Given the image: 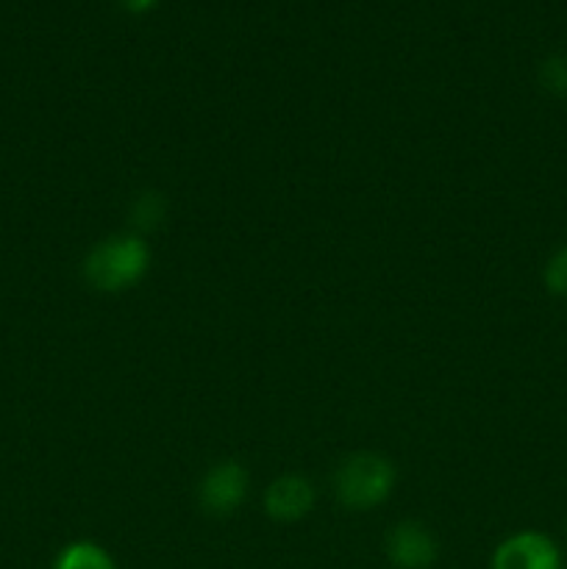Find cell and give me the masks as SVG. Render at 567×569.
I'll return each instance as SVG.
<instances>
[{
	"mask_svg": "<svg viewBox=\"0 0 567 569\" xmlns=\"http://www.w3.org/2000/svg\"><path fill=\"white\" fill-rule=\"evenodd\" d=\"M493 569H561V553L545 533L520 531L495 548Z\"/></svg>",
	"mask_w": 567,
	"mask_h": 569,
	"instance_id": "cell-5",
	"label": "cell"
},
{
	"mask_svg": "<svg viewBox=\"0 0 567 569\" xmlns=\"http://www.w3.org/2000/svg\"><path fill=\"white\" fill-rule=\"evenodd\" d=\"M53 569H115V561L100 545L72 542L61 550Z\"/></svg>",
	"mask_w": 567,
	"mask_h": 569,
	"instance_id": "cell-8",
	"label": "cell"
},
{
	"mask_svg": "<svg viewBox=\"0 0 567 569\" xmlns=\"http://www.w3.org/2000/svg\"><path fill=\"white\" fill-rule=\"evenodd\" d=\"M539 81L548 92L567 94V59L565 56H550L545 64L539 67Z\"/></svg>",
	"mask_w": 567,
	"mask_h": 569,
	"instance_id": "cell-10",
	"label": "cell"
},
{
	"mask_svg": "<svg viewBox=\"0 0 567 569\" xmlns=\"http://www.w3.org/2000/svg\"><path fill=\"white\" fill-rule=\"evenodd\" d=\"M120 3L126 6V9H131V11H145V9H150L156 0H120Z\"/></svg>",
	"mask_w": 567,
	"mask_h": 569,
	"instance_id": "cell-11",
	"label": "cell"
},
{
	"mask_svg": "<svg viewBox=\"0 0 567 569\" xmlns=\"http://www.w3.org/2000/svg\"><path fill=\"white\" fill-rule=\"evenodd\" d=\"M248 498V472L239 461H217L198 487V503L206 515L228 517Z\"/></svg>",
	"mask_w": 567,
	"mask_h": 569,
	"instance_id": "cell-3",
	"label": "cell"
},
{
	"mask_svg": "<svg viewBox=\"0 0 567 569\" xmlns=\"http://www.w3.org/2000/svg\"><path fill=\"white\" fill-rule=\"evenodd\" d=\"M315 506V487L304 476H281L267 487L265 511L276 522H298Z\"/></svg>",
	"mask_w": 567,
	"mask_h": 569,
	"instance_id": "cell-6",
	"label": "cell"
},
{
	"mask_svg": "<svg viewBox=\"0 0 567 569\" xmlns=\"http://www.w3.org/2000/svg\"><path fill=\"white\" fill-rule=\"evenodd\" d=\"M384 550L395 569H431L439 553L431 531L415 520H404L389 528Z\"/></svg>",
	"mask_w": 567,
	"mask_h": 569,
	"instance_id": "cell-4",
	"label": "cell"
},
{
	"mask_svg": "<svg viewBox=\"0 0 567 569\" xmlns=\"http://www.w3.org/2000/svg\"><path fill=\"white\" fill-rule=\"evenodd\" d=\"M543 278H545V287H548L550 295L567 298V244L550 256L548 264H545Z\"/></svg>",
	"mask_w": 567,
	"mask_h": 569,
	"instance_id": "cell-9",
	"label": "cell"
},
{
	"mask_svg": "<svg viewBox=\"0 0 567 569\" xmlns=\"http://www.w3.org/2000/svg\"><path fill=\"white\" fill-rule=\"evenodd\" d=\"M167 217V200L165 194L153 192V189H145L142 194H137L131 203V226L137 237L142 233H153L156 228L165 222Z\"/></svg>",
	"mask_w": 567,
	"mask_h": 569,
	"instance_id": "cell-7",
	"label": "cell"
},
{
	"mask_svg": "<svg viewBox=\"0 0 567 569\" xmlns=\"http://www.w3.org/2000/svg\"><path fill=\"white\" fill-rule=\"evenodd\" d=\"M395 467L381 453H354L334 472L337 500L350 511H370L392 495Z\"/></svg>",
	"mask_w": 567,
	"mask_h": 569,
	"instance_id": "cell-2",
	"label": "cell"
},
{
	"mask_svg": "<svg viewBox=\"0 0 567 569\" xmlns=\"http://www.w3.org/2000/svg\"><path fill=\"white\" fill-rule=\"evenodd\" d=\"M150 267V248L145 237L137 233H117L92 244L83 259V278L92 289L117 295L131 289L145 278Z\"/></svg>",
	"mask_w": 567,
	"mask_h": 569,
	"instance_id": "cell-1",
	"label": "cell"
}]
</instances>
